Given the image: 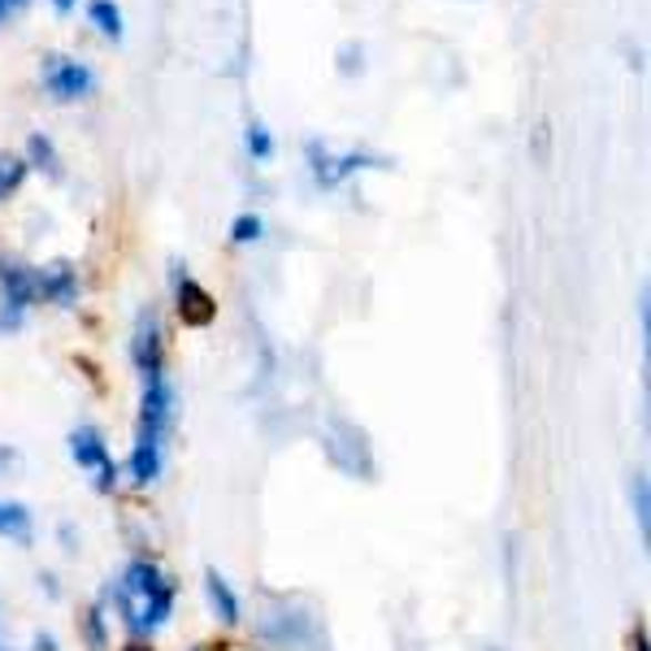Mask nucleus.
<instances>
[{"instance_id": "14", "label": "nucleus", "mask_w": 651, "mask_h": 651, "mask_svg": "<svg viewBox=\"0 0 651 651\" xmlns=\"http://www.w3.org/2000/svg\"><path fill=\"white\" fill-rule=\"evenodd\" d=\"M308 161H313V179L322 183V187H335L339 179H344V161H335L326 149H317V144H308Z\"/></svg>"}, {"instance_id": "10", "label": "nucleus", "mask_w": 651, "mask_h": 651, "mask_svg": "<svg viewBox=\"0 0 651 651\" xmlns=\"http://www.w3.org/2000/svg\"><path fill=\"white\" fill-rule=\"evenodd\" d=\"M161 587H165V578H161V569L149 564V560H135V564L126 569V591H131V596L149 600V596H156Z\"/></svg>"}, {"instance_id": "13", "label": "nucleus", "mask_w": 651, "mask_h": 651, "mask_svg": "<svg viewBox=\"0 0 651 651\" xmlns=\"http://www.w3.org/2000/svg\"><path fill=\"white\" fill-rule=\"evenodd\" d=\"M27 156H18V152H0V201H9L18 187H22V179H27Z\"/></svg>"}, {"instance_id": "6", "label": "nucleus", "mask_w": 651, "mask_h": 651, "mask_svg": "<svg viewBox=\"0 0 651 651\" xmlns=\"http://www.w3.org/2000/svg\"><path fill=\"white\" fill-rule=\"evenodd\" d=\"M135 365H140L144 383L161 378V330H156V317L152 313L140 322V335H135Z\"/></svg>"}, {"instance_id": "1", "label": "nucleus", "mask_w": 651, "mask_h": 651, "mask_svg": "<svg viewBox=\"0 0 651 651\" xmlns=\"http://www.w3.org/2000/svg\"><path fill=\"white\" fill-rule=\"evenodd\" d=\"M70 456H74L83 469H96V487H101V491H113L118 469H113V460H109V448H104L96 426H79V430L70 435Z\"/></svg>"}, {"instance_id": "23", "label": "nucleus", "mask_w": 651, "mask_h": 651, "mask_svg": "<svg viewBox=\"0 0 651 651\" xmlns=\"http://www.w3.org/2000/svg\"><path fill=\"white\" fill-rule=\"evenodd\" d=\"M122 651H152V648H144V643H131V648H122Z\"/></svg>"}, {"instance_id": "3", "label": "nucleus", "mask_w": 651, "mask_h": 651, "mask_svg": "<svg viewBox=\"0 0 651 651\" xmlns=\"http://www.w3.org/2000/svg\"><path fill=\"white\" fill-rule=\"evenodd\" d=\"M35 287H40V301H52V304H61V308H70L74 296H79V274H74L70 261H57L44 274H35Z\"/></svg>"}, {"instance_id": "11", "label": "nucleus", "mask_w": 651, "mask_h": 651, "mask_svg": "<svg viewBox=\"0 0 651 651\" xmlns=\"http://www.w3.org/2000/svg\"><path fill=\"white\" fill-rule=\"evenodd\" d=\"M88 18H92V27L101 31L104 40H122V9L113 0H92L88 4Z\"/></svg>"}, {"instance_id": "20", "label": "nucleus", "mask_w": 651, "mask_h": 651, "mask_svg": "<svg viewBox=\"0 0 651 651\" xmlns=\"http://www.w3.org/2000/svg\"><path fill=\"white\" fill-rule=\"evenodd\" d=\"M88 630H92V643L104 648V625H101V612H92V621H88Z\"/></svg>"}, {"instance_id": "18", "label": "nucleus", "mask_w": 651, "mask_h": 651, "mask_svg": "<svg viewBox=\"0 0 651 651\" xmlns=\"http://www.w3.org/2000/svg\"><path fill=\"white\" fill-rule=\"evenodd\" d=\"M630 496H634V512H639V526L648 530V517H651V496H648V478L643 474H634V487H630Z\"/></svg>"}, {"instance_id": "7", "label": "nucleus", "mask_w": 651, "mask_h": 651, "mask_svg": "<svg viewBox=\"0 0 651 651\" xmlns=\"http://www.w3.org/2000/svg\"><path fill=\"white\" fill-rule=\"evenodd\" d=\"M156 474H161V435H152V430H140V439H135V451H131V478H135L140 487H149Z\"/></svg>"}, {"instance_id": "5", "label": "nucleus", "mask_w": 651, "mask_h": 651, "mask_svg": "<svg viewBox=\"0 0 651 651\" xmlns=\"http://www.w3.org/2000/svg\"><path fill=\"white\" fill-rule=\"evenodd\" d=\"M0 287H4V304H9V308H18V313L40 301L35 269H27V265H18V261H13V265H9V261L0 265Z\"/></svg>"}, {"instance_id": "25", "label": "nucleus", "mask_w": 651, "mask_h": 651, "mask_svg": "<svg viewBox=\"0 0 651 651\" xmlns=\"http://www.w3.org/2000/svg\"><path fill=\"white\" fill-rule=\"evenodd\" d=\"M9 4H18V0H9Z\"/></svg>"}, {"instance_id": "12", "label": "nucleus", "mask_w": 651, "mask_h": 651, "mask_svg": "<svg viewBox=\"0 0 651 651\" xmlns=\"http://www.w3.org/2000/svg\"><path fill=\"white\" fill-rule=\"evenodd\" d=\"M208 600H213L217 617H222L226 625H235V621H240V600H235V591L226 587V578H222V573H208Z\"/></svg>"}, {"instance_id": "17", "label": "nucleus", "mask_w": 651, "mask_h": 651, "mask_svg": "<svg viewBox=\"0 0 651 651\" xmlns=\"http://www.w3.org/2000/svg\"><path fill=\"white\" fill-rule=\"evenodd\" d=\"M244 144H248V152L256 156V161H269V156H274V140H269L265 122H252L248 135H244Z\"/></svg>"}, {"instance_id": "9", "label": "nucleus", "mask_w": 651, "mask_h": 651, "mask_svg": "<svg viewBox=\"0 0 651 651\" xmlns=\"http://www.w3.org/2000/svg\"><path fill=\"white\" fill-rule=\"evenodd\" d=\"M31 512L27 503L18 500H0V539H13V543H31Z\"/></svg>"}, {"instance_id": "8", "label": "nucleus", "mask_w": 651, "mask_h": 651, "mask_svg": "<svg viewBox=\"0 0 651 651\" xmlns=\"http://www.w3.org/2000/svg\"><path fill=\"white\" fill-rule=\"evenodd\" d=\"M179 313H183V322H192V326H208L217 308H213V301H208V292H204L201 283L179 278Z\"/></svg>"}, {"instance_id": "19", "label": "nucleus", "mask_w": 651, "mask_h": 651, "mask_svg": "<svg viewBox=\"0 0 651 651\" xmlns=\"http://www.w3.org/2000/svg\"><path fill=\"white\" fill-rule=\"evenodd\" d=\"M13 465H18V451L9 448V444H0V478H4Z\"/></svg>"}, {"instance_id": "22", "label": "nucleus", "mask_w": 651, "mask_h": 651, "mask_svg": "<svg viewBox=\"0 0 651 651\" xmlns=\"http://www.w3.org/2000/svg\"><path fill=\"white\" fill-rule=\"evenodd\" d=\"M634 651H648V634H639V639H634Z\"/></svg>"}, {"instance_id": "24", "label": "nucleus", "mask_w": 651, "mask_h": 651, "mask_svg": "<svg viewBox=\"0 0 651 651\" xmlns=\"http://www.w3.org/2000/svg\"><path fill=\"white\" fill-rule=\"evenodd\" d=\"M4 13H9V0H0V18H4Z\"/></svg>"}, {"instance_id": "15", "label": "nucleus", "mask_w": 651, "mask_h": 651, "mask_svg": "<svg viewBox=\"0 0 651 651\" xmlns=\"http://www.w3.org/2000/svg\"><path fill=\"white\" fill-rule=\"evenodd\" d=\"M27 165H40V170H49V174H57V149H52V140H44V135H31L27 140Z\"/></svg>"}, {"instance_id": "21", "label": "nucleus", "mask_w": 651, "mask_h": 651, "mask_svg": "<svg viewBox=\"0 0 651 651\" xmlns=\"http://www.w3.org/2000/svg\"><path fill=\"white\" fill-rule=\"evenodd\" d=\"M52 4H57V13H70L74 9V0H52Z\"/></svg>"}, {"instance_id": "16", "label": "nucleus", "mask_w": 651, "mask_h": 651, "mask_svg": "<svg viewBox=\"0 0 651 651\" xmlns=\"http://www.w3.org/2000/svg\"><path fill=\"white\" fill-rule=\"evenodd\" d=\"M261 231H265V222H261L256 213H240V217L231 222V240H235V244H256Z\"/></svg>"}, {"instance_id": "4", "label": "nucleus", "mask_w": 651, "mask_h": 651, "mask_svg": "<svg viewBox=\"0 0 651 651\" xmlns=\"http://www.w3.org/2000/svg\"><path fill=\"white\" fill-rule=\"evenodd\" d=\"M170 413H174V396H170V383H165V374H161V378H149V387H144V413H140V430L165 435V426H170Z\"/></svg>"}, {"instance_id": "2", "label": "nucleus", "mask_w": 651, "mask_h": 651, "mask_svg": "<svg viewBox=\"0 0 651 651\" xmlns=\"http://www.w3.org/2000/svg\"><path fill=\"white\" fill-rule=\"evenodd\" d=\"M44 83H49V92L57 101H83L96 88L92 70L79 65V61H65V57H49L44 61Z\"/></svg>"}]
</instances>
